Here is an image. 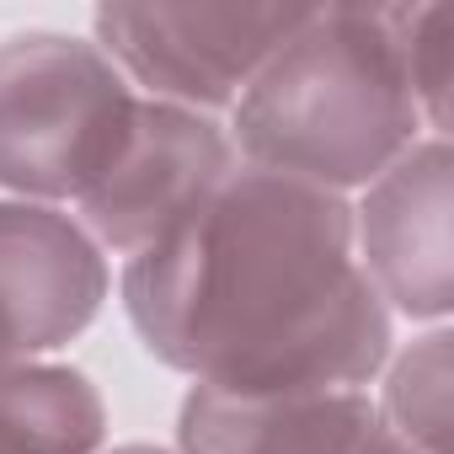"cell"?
Instances as JSON below:
<instances>
[{"label":"cell","mask_w":454,"mask_h":454,"mask_svg":"<svg viewBox=\"0 0 454 454\" xmlns=\"http://www.w3.org/2000/svg\"><path fill=\"white\" fill-rule=\"evenodd\" d=\"M380 427L411 454H449L454 427V332L427 326L417 342L390 353L374 395Z\"/></svg>","instance_id":"10"},{"label":"cell","mask_w":454,"mask_h":454,"mask_svg":"<svg viewBox=\"0 0 454 454\" xmlns=\"http://www.w3.org/2000/svg\"><path fill=\"white\" fill-rule=\"evenodd\" d=\"M305 6H97L91 43L145 102L224 118Z\"/></svg>","instance_id":"4"},{"label":"cell","mask_w":454,"mask_h":454,"mask_svg":"<svg viewBox=\"0 0 454 454\" xmlns=\"http://www.w3.org/2000/svg\"><path fill=\"white\" fill-rule=\"evenodd\" d=\"M236 166L241 160L224 134V118L139 97L123 150L70 214L107 257L129 262L166 231H176L198 203H208L236 176Z\"/></svg>","instance_id":"5"},{"label":"cell","mask_w":454,"mask_h":454,"mask_svg":"<svg viewBox=\"0 0 454 454\" xmlns=\"http://www.w3.org/2000/svg\"><path fill=\"white\" fill-rule=\"evenodd\" d=\"M364 454H411V449H406V443H395V438H390V433L380 427V433L369 438V449H364Z\"/></svg>","instance_id":"12"},{"label":"cell","mask_w":454,"mask_h":454,"mask_svg":"<svg viewBox=\"0 0 454 454\" xmlns=\"http://www.w3.org/2000/svg\"><path fill=\"white\" fill-rule=\"evenodd\" d=\"M134 86L75 33L33 27L0 43V192L75 208L134 123Z\"/></svg>","instance_id":"3"},{"label":"cell","mask_w":454,"mask_h":454,"mask_svg":"<svg viewBox=\"0 0 454 454\" xmlns=\"http://www.w3.org/2000/svg\"><path fill=\"white\" fill-rule=\"evenodd\" d=\"M454 150L417 139L353 203V252L380 305L417 326H443L454 310Z\"/></svg>","instance_id":"6"},{"label":"cell","mask_w":454,"mask_h":454,"mask_svg":"<svg viewBox=\"0 0 454 454\" xmlns=\"http://www.w3.org/2000/svg\"><path fill=\"white\" fill-rule=\"evenodd\" d=\"M401 70L411 86V102L422 113V129L433 139H449V59H454V12L449 6H390Z\"/></svg>","instance_id":"11"},{"label":"cell","mask_w":454,"mask_h":454,"mask_svg":"<svg viewBox=\"0 0 454 454\" xmlns=\"http://www.w3.org/2000/svg\"><path fill=\"white\" fill-rule=\"evenodd\" d=\"M118 294L145 353L219 395L369 390L395 353L353 203L252 166L129 257Z\"/></svg>","instance_id":"1"},{"label":"cell","mask_w":454,"mask_h":454,"mask_svg":"<svg viewBox=\"0 0 454 454\" xmlns=\"http://www.w3.org/2000/svg\"><path fill=\"white\" fill-rule=\"evenodd\" d=\"M236 160L321 192H364L417 139L390 6H305L252 86L224 113Z\"/></svg>","instance_id":"2"},{"label":"cell","mask_w":454,"mask_h":454,"mask_svg":"<svg viewBox=\"0 0 454 454\" xmlns=\"http://www.w3.org/2000/svg\"><path fill=\"white\" fill-rule=\"evenodd\" d=\"M107 294V252L70 208L0 198V364L54 358L102 316Z\"/></svg>","instance_id":"7"},{"label":"cell","mask_w":454,"mask_h":454,"mask_svg":"<svg viewBox=\"0 0 454 454\" xmlns=\"http://www.w3.org/2000/svg\"><path fill=\"white\" fill-rule=\"evenodd\" d=\"M107 401L75 364H0V454H102Z\"/></svg>","instance_id":"9"},{"label":"cell","mask_w":454,"mask_h":454,"mask_svg":"<svg viewBox=\"0 0 454 454\" xmlns=\"http://www.w3.org/2000/svg\"><path fill=\"white\" fill-rule=\"evenodd\" d=\"M102 454H176V449H160V443H118V449H102Z\"/></svg>","instance_id":"13"},{"label":"cell","mask_w":454,"mask_h":454,"mask_svg":"<svg viewBox=\"0 0 454 454\" xmlns=\"http://www.w3.org/2000/svg\"><path fill=\"white\" fill-rule=\"evenodd\" d=\"M374 433V390L219 395L192 385L176 406V454H364Z\"/></svg>","instance_id":"8"}]
</instances>
